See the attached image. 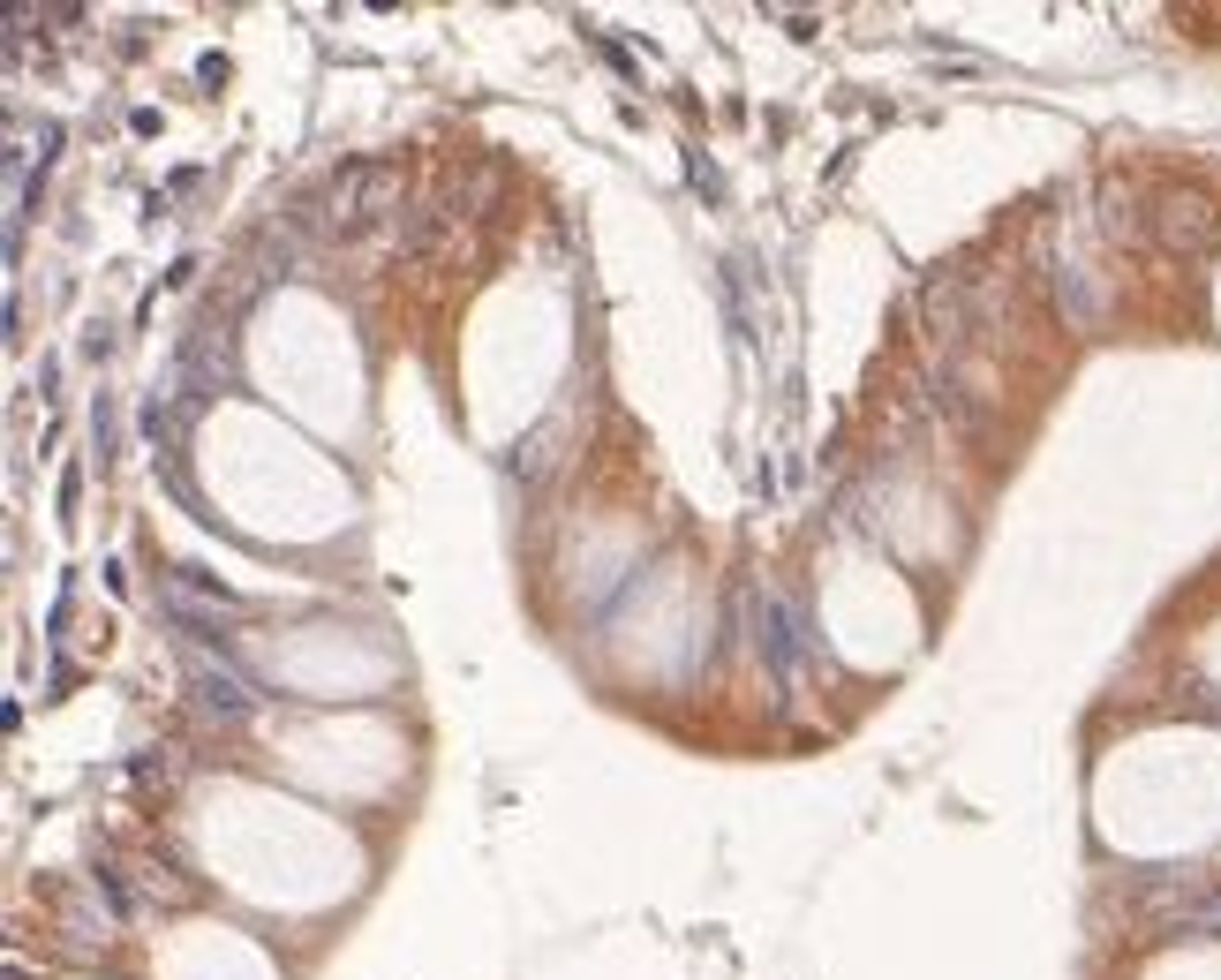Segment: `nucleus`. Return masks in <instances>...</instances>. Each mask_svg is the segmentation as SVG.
<instances>
[]
</instances>
